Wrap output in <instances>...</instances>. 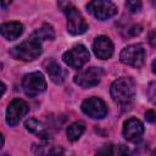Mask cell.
<instances>
[{"label": "cell", "instance_id": "1", "mask_svg": "<svg viewBox=\"0 0 156 156\" xmlns=\"http://www.w3.org/2000/svg\"><path fill=\"white\" fill-rule=\"evenodd\" d=\"M135 96V84L129 77H121L111 84V98L121 107H128Z\"/></svg>", "mask_w": 156, "mask_h": 156}, {"label": "cell", "instance_id": "2", "mask_svg": "<svg viewBox=\"0 0 156 156\" xmlns=\"http://www.w3.org/2000/svg\"><path fill=\"white\" fill-rule=\"evenodd\" d=\"M10 55L21 61H33L38 58L41 54V41L34 35H30L27 40L13 46L10 51Z\"/></svg>", "mask_w": 156, "mask_h": 156}, {"label": "cell", "instance_id": "3", "mask_svg": "<svg viewBox=\"0 0 156 156\" xmlns=\"http://www.w3.org/2000/svg\"><path fill=\"white\" fill-rule=\"evenodd\" d=\"M63 12L66 13L67 17V30L69 34L72 35H80L83 33L87 32L88 29V24L83 17V15L80 13V11L74 7L72 4L66 1V5H61Z\"/></svg>", "mask_w": 156, "mask_h": 156}, {"label": "cell", "instance_id": "4", "mask_svg": "<svg viewBox=\"0 0 156 156\" xmlns=\"http://www.w3.org/2000/svg\"><path fill=\"white\" fill-rule=\"evenodd\" d=\"M22 88L27 96L35 98L46 90V80L41 72H30L23 77Z\"/></svg>", "mask_w": 156, "mask_h": 156}, {"label": "cell", "instance_id": "5", "mask_svg": "<svg viewBox=\"0 0 156 156\" xmlns=\"http://www.w3.org/2000/svg\"><path fill=\"white\" fill-rule=\"evenodd\" d=\"M119 60L122 63L128 65L134 68H139L143 66L144 60H145V50L143 45L140 44H132L126 46L121 54H119Z\"/></svg>", "mask_w": 156, "mask_h": 156}, {"label": "cell", "instance_id": "6", "mask_svg": "<svg viewBox=\"0 0 156 156\" xmlns=\"http://www.w3.org/2000/svg\"><path fill=\"white\" fill-rule=\"evenodd\" d=\"M87 10L99 21H105L117 13V6L110 0H91L87 4Z\"/></svg>", "mask_w": 156, "mask_h": 156}, {"label": "cell", "instance_id": "7", "mask_svg": "<svg viewBox=\"0 0 156 156\" xmlns=\"http://www.w3.org/2000/svg\"><path fill=\"white\" fill-rule=\"evenodd\" d=\"M102 74H104V72L100 67H88V68L79 71L74 76L73 80L80 88L89 89V88L98 85L101 82Z\"/></svg>", "mask_w": 156, "mask_h": 156}, {"label": "cell", "instance_id": "8", "mask_svg": "<svg viewBox=\"0 0 156 156\" xmlns=\"http://www.w3.org/2000/svg\"><path fill=\"white\" fill-rule=\"evenodd\" d=\"M62 60L71 68H80L89 61V51L84 45L79 44L66 51Z\"/></svg>", "mask_w": 156, "mask_h": 156}, {"label": "cell", "instance_id": "9", "mask_svg": "<svg viewBox=\"0 0 156 156\" xmlns=\"http://www.w3.org/2000/svg\"><path fill=\"white\" fill-rule=\"evenodd\" d=\"M82 111L93 119H102L107 115V106L98 96H91L82 102Z\"/></svg>", "mask_w": 156, "mask_h": 156}, {"label": "cell", "instance_id": "10", "mask_svg": "<svg viewBox=\"0 0 156 156\" xmlns=\"http://www.w3.org/2000/svg\"><path fill=\"white\" fill-rule=\"evenodd\" d=\"M28 112V105L26 104V101L21 100V99H13L6 110V122L10 127H15L17 126L21 119L27 115Z\"/></svg>", "mask_w": 156, "mask_h": 156}, {"label": "cell", "instance_id": "11", "mask_svg": "<svg viewBox=\"0 0 156 156\" xmlns=\"http://www.w3.org/2000/svg\"><path fill=\"white\" fill-rule=\"evenodd\" d=\"M144 134V126L138 118H128L123 124V136L132 143H138Z\"/></svg>", "mask_w": 156, "mask_h": 156}, {"label": "cell", "instance_id": "12", "mask_svg": "<svg viewBox=\"0 0 156 156\" xmlns=\"http://www.w3.org/2000/svg\"><path fill=\"white\" fill-rule=\"evenodd\" d=\"M93 51L98 58L107 60L113 55V44L106 35L96 37L93 43Z\"/></svg>", "mask_w": 156, "mask_h": 156}, {"label": "cell", "instance_id": "13", "mask_svg": "<svg viewBox=\"0 0 156 156\" xmlns=\"http://www.w3.org/2000/svg\"><path fill=\"white\" fill-rule=\"evenodd\" d=\"M45 68L46 72L50 77V79L55 83V84H62L66 79L67 72L54 60H49L45 62Z\"/></svg>", "mask_w": 156, "mask_h": 156}, {"label": "cell", "instance_id": "14", "mask_svg": "<svg viewBox=\"0 0 156 156\" xmlns=\"http://www.w3.org/2000/svg\"><path fill=\"white\" fill-rule=\"evenodd\" d=\"M0 32H1V35L6 40H15L23 33V24L20 22H16V21L6 22V23L1 24Z\"/></svg>", "mask_w": 156, "mask_h": 156}, {"label": "cell", "instance_id": "15", "mask_svg": "<svg viewBox=\"0 0 156 156\" xmlns=\"http://www.w3.org/2000/svg\"><path fill=\"white\" fill-rule=\"evenodd\" d=\"M84 130H85L84 122H82V121L74 122V123H72L67 128V132H66L67 133V139L69 141H76V140H78L82 136V134L84 133Z\"/></svg>", "mask_w": 156, "mask_h": 156}, {"label": "cell", "instance_id": "16", "mask_svg": "<svg viewBox=\"0 0 156 156\" xmlns=\"http://www.w3.org/2000/svg\"><path fill=\"white\" fill-rule=\"evenodd\" d=\"M32 35H34V37H35L37 39H39L40 41H43V40H52V39L55 38V32H54L51 24L44 23L40 28L35 29Z\"/></svg>", "mask_w": 156, "mask_h": 156}, {"label": "cell", "instance_id": "17", "mask_svg": "<svg viewBox=\"0 0 156 156\" xmlns=\"http://www.w3.org/2000/svg\"><path fill=\"white\" fill-rule=\"evenodd\" d=\"M99 154H107V155H124V154H129V150L127 147H124L123 145H105L104 149L98 151Z\"/></svg>", "mask_w": 156, "mask_h": 156}, {"label": "cell", "instance_id": "18", "mask_svg": "<svg viewBox=\"0 0 156 156\" xmlns=\"http://www.w3.org/2000/svg\"><path fill=\"white\" fill-rule=\"evenodd\" d=\"M24 127H26V129H27L28 132H30V133L41 134V135H43L44 127H43V124H41L38 119H35V118H29V119H27L26 123H24Z\"/></svg>", "mask_w": 156, "mask_h": 156}, {"label": "cell", "instance_id": "19", "mask_svg": "<svg viewBox=\"0 0 156 156\" xmlns=\"http://www.w3.org/2000/svg\"><path fill=\"white\" fill-rule=\"evenodd\" d=\"M141 0H127L126 1V7L130 13H136L141 10Z\"/></svg>", "mask_w": 156, "mask_h": 156}, {"label": "cell", "instance_id": "20", "mask_svg": "<svg viewBox=\"0 0 156 156\" xmlns=\"http://www.w3.org/2000/svg\"><path fill=\"white\" fill-rule=\"evenodd\" d=\"M147 96H149V100L156 106V82L150 83L147 88Z\"/></svg>", "mask_w": 156, "mask_h": 156}, {"label": "cell", "instance_id": "21", "mask_svg": "<svg viewBox=\"0 0 156 156\" xmlns=\"http://www.w3.org/2000/svg\"><path fill=\"white\" fill-rule=\"evenodd\" d=\"M141 26L140 24H132L127 29V37H135L141 32Z\"/></svg>", "mask_w": 156, "mask_h": 156}, {"label": "cell", "instance_id": "22", "mask_svg": "<svg viewBox=\"0 0 156 156\" xmlns=\"http://www.w3.org/2000/svg\"><path fill=\"white\" fill-rule=\"evenodd\" d=\"M145 119H146L147 122H151V123L156 122V112H155L154 110L146 111V112H145Z\"/></svg>", "mask_w": 156, "mask_h": 156}, {"label": "cell", "instance_id": "23", "mask_svg": "<svg viewBox=\"0 0 156 156\" xmlns=\"http://www.w3.org/2000/svg\"><path fill=\"white\" fill-rule=\"evenodd\" d=\"M149 43H150L152 46H156V30H152V32L149 34Z\"/></svg>", "mask_w": 156, "mask_h": 156}, {"label": "cell", "instance_id": "24", "mask_svg": "<svg viewBox=\"0 0 156 156\" xmlns=\"http://www.w3.org/2000/svg\"><path fill=\"white\" fill-rule=\"evenodd\" d=\"M11 2H12V0H1V6H2V9H6Z\"/></svg>", "mask_w": 156, "mask_h": 156}, {"label": "cell", "instance_id": "25", "mask_svg": "<svg viewBox=\"0 0 156 156\" xmlns=\"http://www.w3.org/2000/svg\"><path fill=\"white\" fill-rule=\"evenodd\" d=\"M152 72L156 74V58L152 61Z\"/></svg>", "mask_w": 156, "mask_h": 156}, {"label": "cell", "instance_id": "26", "mask_svg": "<svg viewBox=\"0 0 156 156\" xmlns=\"http://www.w3.org/2000/svg\"><path fill=\"white\" fill-rule=\"evenodd\" d=\"M152 5H154V7H156V0H152Z\"/></svg>", "mask_w": 156, "mask_h": 156}, {"label": "cell", "instance_id": "27", "mask_svg": "<svg viewBox=\"0 0 156 156\" xmlns=\"http://www.w3.org/2000/svg\"><path fill=\"white\" fill-rule=\"evenodd\" d=\"M152 155H156V150H155V151H154V152H152Z\"/></svg>", "mask_w": 156, "mask_h": 156}]
</instances>
